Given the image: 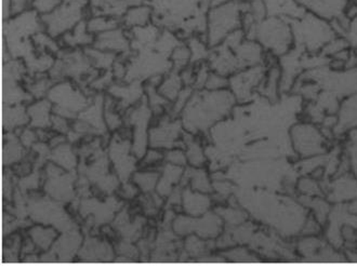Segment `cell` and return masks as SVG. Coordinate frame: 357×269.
Returning a JSON list of instances; mask_svg holds the SVG:
<instances>
[{
	"instance_id": "obj_8",
	"label": "cell",
	"mask_w": 357,
	"mask_h": 269,
	"mask_svg": "<svg viewBox=\"0 0 357 269\" xmlns=\"http://www.w3.org/2000/svg\"><path fill=\"white\" fill-rule=\"evenodd\" d=\"M49 98L51 102L58 104L54 107V112L63 118H74L75 113L82 111L87 105L84 95L79 91L73 89L68 82H63L51 89Z\"/></svg>"
},
{
	"instance_id": "obj_30",
	"label": "cell",
	"mask_w": 357,
	"mask_h": 269,
	"mask_svg": "<svg viewBox=\"0 0 357 269\" xmlns=\"http://www.w3.org/2000/svg\"><path fill=\"white\" fill-rule=\"evenodd\" d=\"M23 117H26L24 112L21 109H8V116L7 117L3 118V121L5 119H8V128H13L15 125H21V123H26V119H23Z\"/></svg>"
},
{
	"instance_id": "obj_2",
	"label": "cell",
	"mask_w": 357,
	"mask_h": 269,
	"mask_svg": "<svg viewBox=\"0 0 357 269\" xmlns=\"http://www.w3.org/2000/svg\"><path fill=\"white\" fill-rule=\"evenodd\" d=\"M246 38L258 41L266 53L280 59L295 47L291 20L268 15L249 31Z\"/></svg>"
},
{
	"instance_id": "obj_21",
	"label": "cell",
	"mask_w": 357,
	"mask_h": 269,
	"mask_svg": "<svg viewBox=\"0 0 357 269\" xmlns=\"http://www.w3.org/2000/svg\"><path fill=\"white\" fill-rule=\"evenodd\" d=\"M119 22L116 19L113 17H92L89 22L87 23V29L89 33H104V31H111V29H117Z\"/></svg>"
},
{
	"instance_id": "obj_32",
	"label": "cell",
	"mask_w": 357,
	"mask_h": 269,
	"mask_svg": "<svg viewBox=\"0 0 357 269\" xmlns=\"http://www.w3.org/2000/svg\"><path fill=\"white\" fill-rule=\"evenodd\" d=\"M344 37L349 41L351 48H357V17L351 20Z\"/></svg>"
},
{
	"instance_id": "obj_1",
	"label": "cell",
	"mask_w": 357,
	"mask_h": 269,
	"mask_svg": "<svg viewBox=\"0 0 357 269\" xmlns=\"http://www.w3.org/2000/svg\"><path fill=\"white\" fill-rule=\"evenodd\" d=\"M234 94L227 90L201 92L188 102L183 114L184 127L188 131L206 130L229 115L234 105Z\"/></svg>"
},
{
	"instance_id": "obj_3",
	"label": "cell",
	"mask_w": 357,
	"mask_h": 269,
	"mask_svg": "<svg viewBox=\"0 0 357 269\" xmlns=\"http://www.w3.org/2000/svg\"><path fill=\"white\" fill-rule=\"evenodd\" d=\"M291 25L295 47L310 54H319L337 36L329 21L307 11L299 19L291 20Z\"/></svg>"
},
{
	"instance_id": "obj_23",
	"label": "cell",
	"mask_w": 357,
	"mask_h": 269,
	"mask_svg": "<svg viewBox=\"0 0 357 269\" xmlns=\"http://www.w3.org/2000/svg\"><path fill=\"white\" fill-rule=\"evenodd\" d=\"M158 178H160L158 174L139 172V174H135L133 180H135V184H138L139 187H140L143 192H149L155 190V185H156Z\"/></svg>"
},
{
	"instance_id": "obj_24",
	"label": "cell",
	"mask_w": 357,
	"mask_h": 269,
	"mask_svg": "<svg viewBox=\"0 0 357 269\" xmlns=\"http://www.w3.org/2000/svg\"><path fill=\"white\" fill-rule=\"evenodd\" d=\"M180 89H181V78H178L176 75H172L162 84L160 92L168 99L174 100Z\"/></svg>"
},
{
	"instance_id": "obj_27",
	"label": "cell",
	"mask_w": 357,
	"mask_h": 269,
	"mask_svg": "<svg viewBox=\"0 0 357 269\" xmlns=\"http://www.w3.org/2000/svg\"><path fill=\"white\" fill-rule=\"evenodd\" d=\"M229 80L223 75L218 74V72H210L208 76L207 82H206L205 87L207 90L215 91V90H223L229 87Z\"/></svg>"
},
{
	"instance_id": "obj_37",
	"label": "cell",
	"mask_w": 357,
	"mask_h": 269,
	"mask_svg": "<svg viewBox=\"0 0 357 269\" xmlns=\"http://www.w3.org/2000/svg\"><path fill=\"white\" fill-rule=\"evenodd\" d=\"M162 154L158 152H154V151H150L148 155L145 156V164H154L156 161L160 160L162 158Z\"/></svg>"
},
{
	"instance_id": "obj_16",
	"label": "cell",
	"mask_w": 357,
	"mask_h": 269,
	"mask_svg": "<svg viewBox=\"0 0 357 269\" xmlns=\"http://www.w3.org/2000/svg\"><path fill=\"white\" fill-rule=\"evenodd\" d=\"M152 17V8L150 6L140 5L129 8L125 13L123 22L127 27L146 26Z\"/></svg>"
},
{
	"instance_id": "obj_26",
	"label": "cell",
	"mask_w": 357,
	"mask_h": 269,
	"mask_svg": "<svg viewBox=\"0 0 357 269\" xmlns=\"http://www.w3.org/2000/svg\"><path fill=\"white\" fill-rule=\"evenodd\" d=\"M192 186L194 190H199V192H211L209 180L207 178V174L203 170L192 171Z\"/></svg>"
},
{
	"instance_id": "obj_17",
	"label": "cell",
	"mask_w": 357,
	"mask_h": 269,
	"mask_svg": "<svg viewBox=\"0 0 357 269\" xmlns=\"http://www.w3.org/2000/svg\"><path fill=\"white\" fill-rule=\"evenodd\" d=\"M68 46H88V45L93 44L94 38L87 29V23L85 21L78 23L72 31H68L63 37Z\"/></svg>"
},
{
	"instance_id": "obj_28",
	"label": "cell",
	"mask_w": 357,
	"mask_h": 269,
	"mask_svg": "<svg viewBox=\"0 0 357 269\" xmlns=\"http://www.w3.org/2000/svg\"><path fill=\"white\" fill-rule=\"evenodd\" d=\"M188 161L191 162L192 166L199 167L205 162V156H204L203 149L196 142H188Z\"/></svg>"
},
{
	"instance_id": "obj_25",
	"label": "cell",
	"mask_w": 357,
	"mask_h": 269,
	"mask_svg": "<svg viewBox=\"0 0 357 269\" xmlns=\"http://www.w3.org/2000/svg\"><path fill=\"white\" fill-rule=\"evenodd\" d=\"M90 58L93 60L94 64L98 68H107L112 66L114 61V54L112 53L103 52L102 50L96 48V50H86Z\"/></svg>"
},
{
	"instance_id": "obj_33",
	"label": "cell",
	"mask_w": 357,
	"mask_h": 269,
	"mask_svg": "<svg viewBox=\"0 0 357 269\" xmlns=\"http://www.w3.org/2000/svg\"><path fill=\"white\" fill-rule=\"evenodd\" d=\"M166 159L174 166H184L186 164L185 155L181 151H172L167 153Z\"/></svg>"
},
{
	"instance_id": "obj_38",
	"label": "cell",
	"mask_w": 357,
	"mask_h": 269,
	"mask_svg": "<svg viewBox=\"0 0 357 269\" xmlns=\"http://www.w3.org/2000/svg\"><path fill=\"white\" fill-rule=\"evenodd\" d=\"M35 133L31 132V131H25L23 133L22 142L25 146H29L31 143H34Z\"/></svg>"
},
{
	"instance_id": "obj_34",
	"label": "cell",
	"mask_w": 357,
	"mask_h": 269,
	"mask_svg": "<svg viewBox=\"0 0 357 269\" xmlns=\"http://www.w3.org/2000/svg\"><path fill=\"white\" fill-rule=\"evenodd\" d=\"M11 1H13V15L26 11L29 6L34 3V0H11Z\"/></svg>"
},
{
	"instance_id": "obj_20",
	"label": "cell",
	"mask_w": 357,
	"mask_h": 269,
	"mask_svg": "<svg viewBox=\"0 0 357 269\" xmlns=\"http://www.w3.org/2000/svg\"><path fill=\"white\" fill-rule=\"evenodd\" d=\"M31 239L43 250H48L52 241L56 237V233L52 229H41L34 227L29 231Z\"/></svg>"
},
{
	"instance_id": "obj_22",
	"label": "cell",
	"mask_w": 357,
	"mask_h": 269,
	"mask_svg": "<svg viewBox=\"0 0 357 269\" xmlns=\"http://www.w3.org/2000/svg\"><path fill=\"white\" fill-rule=\"evenodd\" d=\"M141 91L142 90H141L140 84L138 82H135L128 88H111V93H113L115 96H119L123 100V103L127 102V104H131L137 101L135 99H138Z\"/></svg>"
},
{
	"instance_id": "obj_9",
	"label": "cell",
	"mask_w": 357,
	"mask_h": 269,
	"mask_svg": "<svg viewBox=\"0 0 357 269\" xmlns=\"http://www.w3.org/2000/svg\"><path fill=\"white\" fill-rule=\"evenodd\" d=\"M174 229L178 235L194 231L202 239H213L222 231V220L210 212L205 217L197 220L180 217L174 222Z\"/></svg>"
},
{
	"instance_id": "obj_12",
	"label": "cell",
	"mask_w": 357,
	"mask_h": 269,
	"mask_svg": "<svg viewBox=\"0 0 357 269\" xmlns=\"http://www.w3.org/2000/svg\"><path fill=\"white\" fill-rule=\"evenodd\" d=\"M94 47L102 51L125 52L129 49V40L121 29H114L99 34L94 40Z\"/></svg>"
},
{
	"instance_id": "obj_10",
	"label": "cell",
	"mask_w": 357,
	"mask_h": 269,
	"mask_svg": "<svg viewBox=\"0 0 357 269\" xmlns=\"http://www.w3.org/2000/svg\"><path fill=\"white\" fill-rule=\"evenodd\" d=\"M297 3L307 13L331 22L345 15L351 0H297Z\"/></svg>"
},
{
	"instance_id": "obj_15",
	"label": "cell",
	"mask_w": 357,
	"mask_h": 269,
	"mask_svg": "<svg viewBox=\"0 0 357 269\" xmlns=\"http://www.w3.org/2000/svg\"><path fill=\"white\" fill-rule=\"evenodd\" d=\"M183 206L186 213L192 214L194 217L203 215L210 207V200L207 196L198 192H192L186 190L183 192Z\"/></svg>"
},
{
	"instance_id": "obj_39",
	"label": "cell",
	"mask_w": 357,
	"mask_h": 269,
	"mask_svg": "<svg viewBox=\"0 0 357 269\" xmlns=\"http://www.w3.org/2000/svg\"><path fill=\"white\" fill-rule=\"evenodd\" d=\"M355 1H356V3H357V0H355Z\"/></svg>"
},
{
	"instance_id": "obj_18",
	"label": "cell",
	"mask_w": 357,
	"mask_h": 269,
	"mask_svg": "<svg viewBox=\"0 0 357 269\" xmlns=\"http://www.w3.org/2000/svg\"><path fill=\"white\" fill-rule=\"evenodd\" d=\"M51 104L49 101L37 102L29 107L27 114L31 118V127L46 128L51 125Z\"/></svg>"
},
{
	"instance_id": "obj_4",
	"label": "cell",
	"mask_w": 357,
	"mask_h": 269,
	"mask_svg": "<svg viewBox=\"0 0 357 269\" xmlns=\"http://www.w3.org/2000/svg\"><path fill=\"white\" fill-rule=\"evenodd\" d=\"M244 0H231L210 7L207 13V41L211 48L222 44L229 34L243 27Z\"/></svg>"
},
{
	"instance_id": "obj_19",
	"label": "cell",
	"mask_w": 357,
	"mask_h": 269,
	"mask_svg": "<svg viewBox=\"0 0 357 269\" xmlns=\"http://www.w3.org/2000/svg\"><path fill=\"white\" fill-rule=\"evenodd\" d=\"M181 168L172 166V164L167 166L162 180H160L158 187H157V190H158L160 195H169V192H172V186L178 182V178H181Z\"/></svg>"
},
{
	"instance_id": "obj_35",
	"label": "cell",
	"mask_w": 357,
	"mask_h": 269,
	"mask_svg": "<svg viewBox=\"0 0 357 269\" xmlns=\"http://www.w3.org/2000/svg\"><path fill=\"white\" fill-rule=\"evenodd\" d=\"M51 125L56 131L63 133V134L68 132V123L61 116L60 117L59 116H54V117L51 118Z\"/></svg>"
},
{
	"instance_id": "obj_11",
	"label": "cell",
	"mask_w": 357,
	"mask_h": 269,
	"mask_svg": "<svg viewBox=\"0 0 357 269\" xmlns=\"http://www.w3.org/2000/svg\"><path fill=\"white\" fill-rule=\"evenodd\" d=\"M151 113L145 104L138 109H135L130 115V123L135 125V141H133L132 152L138 158H142L145 154V147L148 142L146 128Z\"/></svg>"
},
{
	"instance_id": "obj_36",
	"label": "cell",
	"mask_w": 357,
	"mask_h": 269,
	"mask_svg": "<svg viewBox=\"0 0 357 269\" xmlns=\"http://www.w3.org/2000/svg\"><path fill=\"white\" fill-rule=\"evenodd\" d=\"M105 109H105V119H107V125H109L112 130H114V129H116V128L121 125V119H119V116L115 115L113 112L111 113V112L109 111L107 105Z\"/></svg>"
},
{
	"instance_id": "obj_7",
	"label": "cell",
	"mask_w": 357,
	"mask_h": 269,
	"mask_svg": "<svg viewBox=\"0 0 357 269\" xmlns=\"http://www.w3.org/2000/svg\"><path fill=\"white\" fill-rule=\"evenodd\" d=\"M268 66H258L239 70L229 78V87L232 89L235 99L239 102L250 101L252 91L262 87L266 79Z\"/></svg>"
},
{
	"instance_id": "obj_31",
	"label": "cell",
	"mask_w": 357,
	"mask_h": 269,
	"mask_svg": "<svg viewBox=\"0 0 357 269\" xmlns=\"http://www.w3.org/2000/svg\"><path fill=\"white\" fill-rule=\"evenodd\" d=\"M59 152L56 156H54V159L58 161L59 164L62 167H66V162H68V164H75V158L73 156L72 153H70V147L68 146H62L59 147ZM72 168V167H70Z\"/></svg>"
},
{
	"instance_id": "obj_6",
	"label": "cell",
	"mask_w": 357,
	"mask_h": 269,
	"mask_svg": "<svg viewBox=\"0 0 357 269\" xmlns=\"http://www.w3.org/2000/svg\"><path fill=\"white\" fill-rule=\"evenodd\" d=\"M291 145L301 157L317 156L326 153V142L323 133L315 125L299 123L291 128Z\"/></svg>"
},
{
	"instance_id": "obj_5",
	"label": "cell",
	"mask_w": 357,
	"mask_h": 269,
	"mask_svg": "<svg viewBox=\"0 0 357 269\" xmlns=\"http://www.w3.org/2000/svg\"><path fill=\"white\" fill-rule=\"evenodd\" d=\"M90 0H61L58 7L51 13L41 15V22L44 23L49 36L52 38L66 34L78 23L84 21L86 10Z\"/></svg>"
},
{
	"instance_id": "obj_14",
	"label": "cell",
	"mask_w": 357,
	"mask_h": 269,
	"mask_svg": "<svg viewBox=\"0 0 357 269\" xmlns=\"http://www.w3.org/2000/svg\"><path fill=\"white\" fill-rule=\"evenodd\" d=\"M126 143V142H125ZM121 143L119 145L113 144V149H111L112 159L119 171V178L125 180L130 174L131 170H133V164L135 159L129 160L128 156V145Z\"/></svg>"
},
{
	"instance_id": "obj_29",
	"label": "cell",
	"mask_w": 357,
	"mask_h": 269,
	"mask_svg": "<svg viewBox=\"0 0 357 269\" xmlns=\"http://www.w3.org/2000/svg\"><path fill=\"white\" fill-rule=\"evenodd\" d=\"M172 59L176 68H182L191 59V49L186 47H176L172 51Z\"/></svg>"
},
{
	"instance_id": "obj_13",
	"label": "cell",
	"mask_w": 357,
	"mask_h": 269,
	"mask_svg": "<svg viewBox=\"0 0 357 269\" xmlns=\"http://www.w3.org/2000/svg\"><path fill=\"white\" fill-rule=\"evenodd\" d=\"M181 123H164L160 127L153 128L151 130V146L169 148L174 145L180 133Z\"/></svg>"
}]
</instances>
